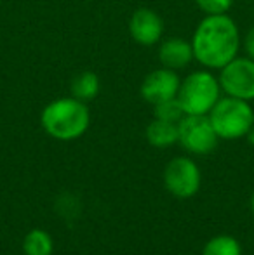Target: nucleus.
<instances>
[{"label": "nucleus", "instance_id": "3", "mask_svg": "<svg viewBox=\"0 0 254 255\" xmlns=\"http://www.w3.org/2000/svg\"><path fill=\"white\" fill-rule=\"evenodd\" d=\"M207 117L218 137L225 141L246 137V134L254 127V111L249 101L230 98V96L220 98V101L214 104Z\"/></svg>", "mask_w": 254, "mask_h": 255}, {"label": "nucleus", "instance_id": "11", "mask_svg": "<svg viewBox=\"0 0 254 255\" xmlns=\"http://www.w3.org/2000/svg\"><path fill=\"white\" fill-rule=\"evenodd\" d=\"M146 141L153 148H169L178 142V124L153 118L146 127Z\"/></svg>", "mask_w": 254, "mask_h": 255}, {"label": "nucleus", "instance_id": "1", "mask_svg": "<svg viewBox=\"0 0 254 255\" xmlns=\"http://www.w3.org/2000/svg\"><path fill=\"white\" fill-rule=\"evenodd\" d=\"M193 57L206 68L221 70L235 59L241 47V35L235 21L227 14L206 16L192 38Z\"/></svg>", "mask_w": 254, "mask_h": 255}, {"label": "nucleus", "instance_id": "18", "mask_svg": "<svg viewBox=\"0 0 254 255\" xmlns=\"http://www.w3.org/2000/svg\"><path fill=\"white\" fill-rule=\"evenodd\" d=\"M246 139H248V142L251 146H254V127L251 128V130L248 132V134H246Z\"/></svg>", "mask_w": 254, "mask_h": 255}, {"label": "nucleus", "instance_id": "7", "mask_svg": "<svg viewBox=\"0 0 254 255\" xmlns=\"http://www.w3.org/2000/svg\"><path fill=\"white\" fill-rule=\"evenodd\" d=\"M220 87L230 98L253 101L254 99V59L235 57L220 70Z\"/></svg>", "mask_w": 254, "mask_h": 255}, {"label": "nucleus", "instance_id": "14", "mask_svg": "<svg viewBox=\"0 0 254 255\" xmlns=\"http://www.w3.org/2000/svg\"><path fill=\"white\" fill-rule=\"evenodd\" d=\"M202 255H242V247L241 242L234 236L218 235L204 245Z\"/></svg>", "mask_w": 254, "mask_h": 255}, {"label": "nucleus", "instance_id": "8", "mask_svg": "<svg viewBox=\"0 0 254 255\" xmlns=\"http://www.w3.org/2000/svg\"><path fill=\"white\" fill-rule=\"evenodd\" d=\"M180 85L181 80L176 71L169 70V68H160L145 77L141 84V96L146 103L155 106L162 101L176 98Z\"/></svg>", "mask_w": 254, "mask_h": 255}, {"label": "nucleus", "instance_id": "6", "mask_svg": "<svg viewBox=\"0 0 254 255\" xmlns=\"http://www.w3.org/2000/svg\"><path fill=\"white\" fill-rule=\"evenodd\" d=\"M164 186L173 196L181 200L192 198L202 184L200 168L190 156H176L164 168Z\"/></svg>", "mask_w": 254, "mask_h": 255}, {"label": "nucleus", "instance_id": "4", "mask_svg": "<svg viewBox=\"0 0 254 255\" xmlns=\"http://www.w3.org/2000/svg\"><path fill=\"white\" fill-rule=\"evenodd\" d=\"M220 82L209 71H193L180 85L176 99L185 115H209L220 101Z\"/></svg>", "mask_w": 254, "mask_h": 255}, {"label": "nucleus", "instance_id": "17", "mask_svg": "<svg viewBox=\"0 0 254 255\" xmlns=\"http://www.w3.org/2000/svg\"><path fill=\"white\" fill-rule=\"evenodd\" d=\"M244 47H246V52H248V57L254 59V26L248 31V35H246Z\"/></svg>", "mask_w": 254, "mask_h": 255}, {"label": "nucleus", "instance_id": "2", "mask_svg": "<svg viewBox=\"0 0 254 255\" xmlns=\"http://www.w3.org/2000/svg\"><path fill=\"white\" fill-rule=\"evenodd\" d=\"M42 128L58 141H75L87 132L91 113L85 103L75 98H61L49 103L40 115Z\"/></svg>", "mask_w": 254, "mask_h": 255}, {"label": "nucleus", "instance_id": "12", "mask_svg": "<svg viewBox=\"0 0 254 255\" xmlns=\"http://www.w3.org/2000/svg\"><path fill=\"white\" fill-rule=\"evenodd\" d=\"M99 89H101V82H99V77L94 71H80L71 78L70 84L71 98L85 104L96 99V96L99 94Z\"/></svg>", "mask_w": 254, "mask_h": 255}, {"label": "nucleus", "instance_id": "16", "mask_svg": "<svg viewBox=\"0 0 254 255\" xmlns=\"http://www.w3.org/2000/svg\"><path fill=\"white\" fill-rule=\"evenodd\" d=\"M195 2L207 16H214V14H227L234 0H195Z\"/></svg>", "mask_w": 254, "mask_h": 255}, {"label": "nucleus", "instance_id": "9", "mask_svg": "<svg viewBox=\"0 0 254 255\" xmlns=\"http://www.w3.org/2000/svg\"><path fill=\"white\" fill-rule=\"evenodd\" d=\"M129 31L136 44L152 47L160 40L164 33V23L160 16L152 9H138L129 21Z\"/></svg>", "mask_w": 254, "mask_h": 255}, {"label": "nucleus", "instance_id": "19", "mask_svg": "<svg viewBox=\"0 0 254 255\" xmlns=\"http://www.w3.org/2000/svg\"><path fill=\"white\" fill-rule=\"evenodd\" d=\"M249 208H251V212L254 214V191H253V195H251V200H249Z\"/></svg>", "mask_w": 254, "mask_h": 255}, {"label": "nucleus", "instance_id": "10", "mask_svg": "<svg viewBox=\"0 0 254 255\" xmlns=\"http://www.w3.org/2000/svg\"><path fill=\"white\" fill-rule=\"evenodd\" d=\"M159 57L160 63L164 64V68H169V70H181V68L188 66L193 57V47L192 42H187L185 38L173 37L167 38L162 42L159 49Z\"/></svg>", "mask_w": 254, "mask_h": 255}, {"label": "nucleus", "instance_id": "5", "mask_svg": "<svg viewBox=\"0 0 254 255\" xmlns=\"http://www.w3.org/2000/svg\"><path fill=\"white\" fill-rule=\"evenodd\" d=\"M216 130L207 115H185L178 124V142L192 154H209L218 146Z\"/></svg>", "mask_w": 254, "mask_h": 255}, {"label": "nucleus", "instance_id": "15", "mask_svg": "<svg viewBox=\"0 0 254 255\" xmlns=\"http://www.w3.org/2000/svg\"><path fill=\"white\" fill-rule=\"evenodd\" d=\"M153 117L159 118V120L180 124L181 118L185 117V111H183V108H181L180 101L174 98V99H167V101L155 104V106H153Z\"/></svg>", "mask_w": 254, "mask_h": 255}, {"label": "nucleus", "instance_id": "13", "mask_svg": "<svg viewBox=\"0 0 254 255\" xmlns=\"http://www.w3.org/2000/svg\"><path fill=\"white\" fill-rule=\"evenodd\" d=\"M24 255H54V240L47 231L35 228L23 238Z\"/></svg>", "mask_w": 254, "mask_h": 255}]
</instances>
